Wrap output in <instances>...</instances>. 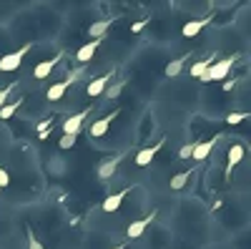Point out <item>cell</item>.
Segmentation results:
<instances>
[{"label":"cell","instance_id":"obj_1","mask_svg":"<svg viewBox=\"0 0 251 249\" xmlns=\"http://www.w3.org/2000/svg\"><path fill=\"white\" fill-rule=\"evenodd\" d=\"M236 60H239V55L234 53V55H226V58H219V60H214L211 66H208V71L201 76V81H221V78H226L228 73H231V68L236 66Z\"/></svg>","mask_w":251,"mask_h":249},{"label":"cell","instance_id":"obj_2","mask_svg":"<svg viewBox=\"0 0 251 249\" xmlns=\"http://www.w3.org/2000/svg\"><path fill=\"white\" fill-rule=\"evenodd\" d=\"M33 46L28 43V46H23L20 51H13V53H8V55H3L0 58V71L3 73H13V71H18L20 68V63H23V58L28 55V51H30Z\"/></svg>","mask_w":251,"mask_h":249},{"label":"cell","instance_id":"obj_3","mask_svg":"<svg viewBox=\"0 0 251 249\" xmlns=\"http://www.w3.org/2000/svg\"><path fill=\"white\" fill-rule=\"evenodd\" d=\"M91 111H93V106H88V109H83L80 113H75V116H71V118H66L63 121V134H80V129H83V123H86V118L91 116Z\"/></svg>","mask_w":251,"mask_h":249},{"label":"cell","instance_id":"obj_4","mask_svg":"<svg viewBox=\"0 0 251 249\" xmlns=\"http://www.w3.org/2000/svg\"><path fill=\"white\" fill-rule=\"evenodd\" d=\"M118 113H121V109H116L113 113H108V116H103V118H98V121H93L91 126H88V134L93 136V138H100V136H106L108 134V126L118 118Z\"/></svg>","mask_w":251,"mask_h":249},{"label":"cell","instance_id":"obj_5","mask_svg":"<svg viewBox=\"0 0 251 249\" xmlns=\"http://www.w3.org/2000/svg\"><path fill=\"white\" fill-rule=\"evenodd\" d=\"M63 60V51L58 53V55H53V58H48V60H43V63H38L35 68H33V76L38 78V81H43V78H48L50 73H53V68Z\"/></svg>","mask_w":251,"mask_h":249},{"label":"cell","instance_id":"obj_6","mask_svg":"<svg viewBox=\"0 0 251 249\" xmlns=\"http://www.w3.org/2000/svg\"><path fill=\"white\" fill-rule=\"evenodd\" d=\"M73 81H75V73H73V76H68L66 81H58V83H53V86L46 91V98H48V101H60L63 96H66V91L71 88V83H73Z\"/></svg>","mask_w":251,"mask_h":249},{"label":"cell","instance_id":"obj_7","mask_svg":"<svg viewBox=\"0 0 251 249\" xmlns=\"http://www.w3.org/2000/svg\"><path fill=\"white\" fill-rule=\"evenodd\" d=\"M131 194V189H121L118 194H111L106 201L100 204V212H106V214H113V212H118L121 209V204H123V199Z\"/></svg>","mask_w":251,"mask_h":249},{"label":"cell","instance_id":"obj_8","mask_svg":"<svg viewBox=\"0 0 251 249\" xmlns=\"http://www.w3.org/2000/svg\"><path fill=\"white\" fill-rule=\"evenodd\" d=\"M116 76V71H108L106 76H100V78H96V81H91L88 83V88H86V93L91 96V98H96V96H100L103 91H106V86L111 83V78Z\"/></svg>","mask_w":251,"mask_h":249},{"label":"cell","instance_id":"obj_9","mask_svg":"<svg viewBox=\"0 0 251 249\" xmlns=\"http://www.w3.org/2000/svg\"><path fill=\"white\" fill-rule=\"evenodd\" d=\"M219 138L221 136H211V138H208V141H199V143H194V154H191V159H196V161H203L208 154H211V149L216 146V143H219Z\"/></svg>","mask_w":251,"mask_h":249},{"label":"cell","instance_id":"obj_10","mask_svg":"<svg viewBox=\"0 0 251 249\" xmlns=\"http://www.w3.org/2000/svg\"><path fill=\"white\" fill-rule=\"evenodd\" d=\"M123 156H126V154H118V156H111L108 161H103V164H98V176H100V179H111V176L116 174V169H118V166H121Z\"/></svg>","mask_w":251,"mask_h":249},{"label":"cell","instance_id":"obj_11","mask_svg":"<svg viewBox=\"0 0 251 249\" xmlns=\"http://www.w3.org/2000/svg\"><path fill=\"white\" fill-rule=\"evenodd\" d=\"M153 219H156V212H151L149 217H143V219L133 221V224L128 226V229H126V237H128V239H136V237H141V234L146 232V226H149Z\"/></svg>","mask_w":251,"mask_h":249},{"label":"cell","instance_id":"obj_12","mask_svg":"<svg viewBox=\"0 0 251 249\" xmlns=\"http://www.w3.org/2000/svg\"><path fill=\"white\" fill-rule=\"evenodd\" d=\"M208 23H211V15L203 18V20H188V23L181 28V35H183V38H194V35H199Z\"/></svg>","mask_w":251,"mask_h":249},{"label":"cell","instance_id":"obj_13","mask_svg":"<svg viewBox=\"0 0 251 249\" xmlns=\"http://www.w3.org/2000/svg\"><path fill=\"white\" fill-rule=\"evenodd\" d=\"M244 154H246V151H244V146H239V143L228 149V156H226V179L231 176V171L236 169V164L244 159Z\"/></svg>","mask_w":251,"mask_h":249},{"label":"cell","instance_id":"obj_14","mask_svg":"<svg viewBox=\"0 0 251 249\" xmlns=\"http://www.w3.org/2000/svg\"><path fill=\"white\" fill-rule=\"evenodd\" d=\"M100 40L103 38H93L91 43H86V46H80V51L75 53V58H78V63H88V60L96 55V51H98V46H100Z\"/></svg>","mask_w":251,"mask_h":249},{"label":"cell","instance_id":"obj_15","mask_svg":"<svg viewBox=\"0 0 251 249\" xmlns=\"http://www.w3.org/2000/svg\"><path fill=\"white\" fill-rule=\"evenodd\" d=\"M161 149H163V141H161V143H153V146H149V149H141V151L136 154V164H138V166H149Z\"/></svg>","mask_w":251,"mask_h":249},{"label":"cell","instance_id":"obj_16","mask_svg":"<svg viewBox=\"0 0 251 249\" xmlns=\"http://www.w3.org/2000/svg\"><path fill=\"white\" fill-rule=\"evenodd\" d=\"M214 60H219V55H216V53H211V55L203 58V60H196V63H194L191 68H188V76H191V78H201V76L208 71V66L214 63Z\"/></svg>","mask_w":251,"mask_h":249},{"label":"cell","instance_id":"obj_17","mask_svg":"<svg viewBox=\"0 0 251 249\" xmlns=\"http://www.w3.org/2000/svg\"><path fill=\"white\" fill-rule=\"evenodd\" d=\"M126 83H128L126 78H121V81H116V83H108L106 91H103V96H106V98H116V96H118V93L126 88Z\"/></svg>","mask_w":251,"mask_h":249},{"label":"cell","instance_id":"obj_18","mask_svg":"<svg viewBox=\"0 0 251 249\" xmlns=\"http://www.w3.org/2000/svg\"><path fill=\"white\" fill-rule=\"evenodd\" d=\"M183 66H186V55H181V58H176V60H171V63H169V66H166V76H169V78H174V76H178Z\"/></svg>","mask_w":251,"mask_h":249},{"label":"cell","instance_id":"obj_19","mask_svg":"<svg viewBox=\"0 0 251 249\" xmlns=\"http://www.w3.org/2000/svg\"><path fill=\"white\" fill-rule=\"evenodd\" d=\"M188 179H191V169H186L183 174H176V176L171 179V189H174V192H181Z\"/></svg>","mask_w":251,"mask_h":249},{"label":"cell","instance_id":"obj_20","mask_svg":"<svg viewBox=\"0 0 251 249\" xmlns=\"http://www.w3.org/2000/svg\"><path fill=\"white\" fill-rule=\"evenodd\" d=\"M111 23H113V20H100V23H93L91 26V35L93 38H103V35H106V30L111 28Z\"/></svg>","mask_w":251,"mask_h":249},{"label":"cell","instance_id":"obj_21","mask_svg":"<svg viewBox=\"0 0 251 249\" xmlns=\"http://www.w3.org/2000/svg\"><path fill=\"white\" fill-rule=\"evenodd\" d=\"M20 103H23L20 98H18V101H10V103H5V106L0 109V118H3V121H8V118H10V116H13V113L20 109Z\"/></svg>","mask_w":251,"mask_h":249},{"label":"cell","instance_id":"obj_22","mask_svg":"<svg viewBox=\"0 0 251 249\" xmlns=\"http://www.w3.org/2000/svg\"><path fill=\"white\" fill-rule=\"evenodd\" d=\"M75 141H78V136H75V134H63V136H60V143H58V146L68 151V149H73V146H75Z\"/></svg>","mask_w":251,"mask_h":249},{"label":"cell","instance_id":"obj_23","mask_svg":"<svg viewBox=\"0 0 251 249\" xmlns=\"http://www.w3.org/2000/svg\"><path fill=\"white\" fill-rule=\"evenodd\" d=\"M249 118V111H241V113H228L226 116V123L228 126H236V123H241V121H246Z\"/></svg>","mask_w":251,"mask_h":249},{"label":"cell","instance_id":"obj_24","mask_svg":"<svg viewBox=\"0 0 251 249\" xmlns=\"http://www.w3.org/2000/svg\"><path fill=\"white\" fill-rule=\"evenodd\" d=\"M13 88H15V83H10V86H5V88H0V109L5 106V101H8V96L13 93Z\"/></svg>","mask_w":251,"mask_h":249},{"label":"cell","instance_id":"obj_25","mask_svg":"<svg viewBox=\"0 0 251 249\" xmlns=\"http://www.w3.org/2000/svg\"><path fill=\"white\" fill-rule=\"evenodd\" d=\"M50 123H53V118H46L43 123H38V134H40V138H46V136H48V131H50Z\"/></svg>","mask_w":251,"mask_h":249},{"label":"cell","instance_id":"obj_26","mask_svg":"<svg viewBox=\"0 0 251 249\" xmlns=\"http://www.w3.org/2000/svg\"><path fill=\"white\" fill-rule=\"evenodd\" d=\"M28 249H43V244L38 242V237L33 234V229H28Z\"/></svg>","mask_w":251,"mask_h":249},{"label":"cell","instance_id":"obj_27","mask_svg":"<svg viewBox=\"0 0 251 249\" xmlns=\"http://www.w3.org/2000/svg\"><path fill=\"white\" fill-rule=\"evenodd\" d=\"M191 154H194V143H186V146L178 151V156H181V159H191Z\"/></svg>","mask_w":251,"mask_h":249},{"label":"cell","instance_id":"obj_28","mask_svg":"<svg viewBox=\"0 0 251 249\" xmlns=\"http://www.w3.org/2000/svg\"><path fill=\"white\" fill-rule=\"evenodd\" d=\"M8 184H10V176H8V171H5V169H0V189H5Z\"/></svg>","mask_w":251,"mask_h":249},{"label":"cell","instance_id":"obj_29","mask_svg":"<svg viewBox=\"0 0 251 249\" xmlns=\"http://www.w3.org/2000/svg\"><path fill=\"white\" fill-rule=\"evenodd\" d=\"M143 26H146V20H143V23H133V26H131V30H133V33H141V30H143Z\"/></svg>","mask_w":251,"mask_h":249},{"label":"cell","instance_id":"obj_30","mask_svg":"<svg viewBox=\"0 0 251 249\" xmlns=\"http://www.w3.org/2000/svg\"><path fill=\"white\" fill-rule=\"evenodd\" d=\"M113 249H123V247H113Z\"/></svg>","mask_w":251,"mask_h":249},{"label":"cell","instance_id":"obj_31","mask_svg":"<svg viewBox=\"0 0 251 249\" xmlns=\"http://www.w3.org/2000/svg\"><path fill=\"white\" fill-rule=\"evenodd\" d=\"M0 192H3V189H0Z\"/></svg>","mask_w":251,"mask_h":249}]
</instances>
